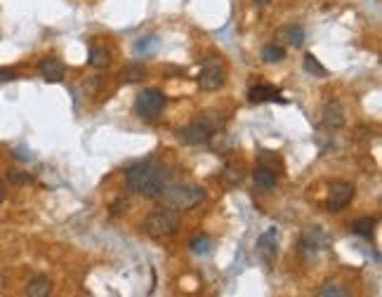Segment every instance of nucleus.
<instances>
[{
    "mask_svg": "<svg viewBox=\"0 0 382 297\" xmlns=\"http://www.w3.org/2000/svg\"><path fill=\"white\" fill-rule=\"evenodd\" d=\"M222 116H198V121H193L189 125H184V128L178 133V140L182 144L187 146H196V144H208L210 140H213V135L222 130Z\"/></svg>",
    "mask_w": 382,
    "mask_h": 297,
    "instance_id": "3",
    "label": "nucleus"
},
{
    "mask_svg": "<svg viewBox=\"0 0 382 297\" xmlns=\"http://www.w3.org/2000/svg\"><path fill=\"white\" fill-rule=\"evenodd\" d=\"M144 76H146V68L142 64H130L121 71L123 83H140V81H144Z\"/></svg>",
    "mask_w": 382,
    "mask_h": 297,
    "instance_id": "21",
    "label": "nucleus"
},
{
    "mask_svg": "<svg viewBox=\"0 0 382 297\" xmlns=\"http://www.w3.org/2000/svg\"><path fill=\"white\" fill-rule=\"evenodd\" d=\"M302 66H305V71L309 73V76H316V78H326L328 76V68L321 66V61H318L312 52L305 55V61H302Z\"/></svg>",
    "mask_w": 382,
    "mask_h": 297,
    "instance_id": "20",
    "label": "nucleus"
},
{
    "mask_svg": "<svg viewBox=\"0 0 382 297\" xmlns=\"http://www.w3.org/2000/svg\"><path fill=\"white\" fill-rule=\"evenodd\" d=\"M278 38L286 45H290V48H302V45H305V28H300L295 24H286L278 31Z\"/></svg>",
    "mask_w": 382,
    "mask_h": 297,
    "instance_id": "15",
    "label": "nucleus"
},
{
    "mask_svg": "<svg viewBox=\"0 0 382 297\" xmlns=\"http://www.w3.org/2000/svg\"><path fill=\"white\" fill-rule=\"evenodd\" d=\"M3 198H5V191H3V184H0V203H3Z\"/></svg>",
    "mask_w": 382,
    "mask_h": 297,
    "instance_id": "31",
    "label": "nucleus"
},
{
    "mask_svg": "<svg viewBox=\"0 0 382 297\" xmlns=\"http://www.w3.org/2000/svg\"><path fill=\"white\" fill-rule=\"evenodd\" d=\"M253 182H255V186H260V189L269 191V189H274V186H276L278 173H274V170L265 168V165H258V168H255V173H253Z\"/></svg>",
    "mask_w": 382,
    "mask_h": 297,
    "instance_id": "14",
    "label": "nucleus"
},
{
    "mask_svg": "<svg viewBox=\"0 0 382 297\" xmlns=\"http://www.w3.org/2000/svg\"><path fill=\"white\" fill-rule=\"evenodd\" d=\"M318 295H321V297H328V295L342 297V295H347V293L340 288V285H335V283H326V285H323V288H318Z\"/></svg>",
    "mask_w": 382,
    "mask_h": 297,
    "instance_id": "26",
    "label": "nucleus"
},
{
    "mask_svg": "<svg viewBox=\"0 0 382 297\" xmlns=\"http://www.w3.org/2000/svg\"><path fill=\"white\" fill-rule=\"evenodd\" d=\"M52 293V281L48 276H33L26 283V295L28 297H48Z\"/></svg>",
    "mask_w": 382,
    "mask_h": 297,
    "instance_id": "16",
    "label": "nucleus"
},
{
    "mask_svg": "<svg viewBox=\"0 0 382 297\" xmlns=\"http://www.w3.org/2000/svg\"><path fill=\"white\" fill-rule=\"evenodd\" d=\"M158 41V38L156 36H151V38H142V41H137V45H135V52L137 55H151L153 52V50H156V43Z\"/></svg>",
    "mask_w": 382,
    "mask_h": 297,
    "instance_id": "24",
    "label": "nucleus"
},
{
    "mask_svg": "<svg viewBox=\"0 0 382 297\" xmlns=\"http://www.w3.org/2000/svg\"><path fill=\"white\" fill-rule=\"evenodd\" d=\"M17 78V71H12V68H0V83H10Z\"/></svg>",
    "mask_w": 382,
    "mask_h": 297,
    "instance_id": "27",
    "label": "nucleus"
},
{
    "mask_svg": "<svg viewBox=\"0 0 382 297\" xmlns=\"http://www.w3.org/2000/svg\"><path fill=\"white\" fill-rule=\"evenodd\" d=\"M278 241H281V231L276 229V227H269L267 231H262L260 233V238H258V255H260V260L265 262L267 267H271L274 262H276V257H278Z\"/></svg>",
    "mask_w": 382,
    "mask_h": 297,
    "instance_id": "7",
    "label": "nucleus"
},
{
    "mask_svg": "<svg viewBox=\"0 0 382 297\" xmlns=\"http://www.w3.org/2000/svg\"><path fill=\"white\" fill-rule=\"evenodd\" d=\"M352 198H354V186L350 182H333L328 189L326 208L330 213H338V210H345L352 203Z\"/></svg>",
    "mask_w": 382,
    "mask_h": 297,
    "instance_id": "8",
    "label": "nucleus"
},
{
    "mask_svg": "<svg viewBox=\"0 0 382 297\" xmlns=\"http://www.w3.org/2000/svg\"><path fill=\"white\" fill-rule=\"evenodd\" d=\"M323 248H326V233L318 229V227H309V229L302 231V236H300V255L305 257V260L316 257Z\"/></svg>",
    "mask_w": 382,
    "mask_h": 297,
    "instance_id": "9",
    "label": "nucleus"
},
{
    "mask_svg": "<svg viewBox=\"0 0 382 297\" xmlns=\"http://www.w3.org/2000/svg\"><path fill=\"white\" fill-rule=\"evenodd\" d=\"M144 227H146V233L153 238H170L180 231V213L173 208L161 205V208L151 210Z\"/></svg>",
    "mask_w": 382,
    "mask_h": 297,
    "instance_id": "4",
    "label": "nucleus"
},
{
    "mask_svg": "<svg viewBox=\"0 0 382 297\" xmlns=\"http://www.w3.org/2000/svg\"><path fill=\"white\" fill-rule=\"evenodd\" d=\"M262 59H265L267 64H278V61L286 59V48H281L278 43L265 45V50H262Z\"/></svg>",
    "mask_w": 382,
    "mask_h": 297,
    "instance_id": "19",
    "label": "nucleus"
},
{
    "mask_svg": "<svg viewBox=\"0 0 382 297\" xmlns=\"http://www.w3.org/2000/svg\"><path fill=\"white\" fill-rule=\"evenodd\" d=\"M189 248L196 255H208L210 250H213V238L210 236H193L189 241Z\"/></svg>",
    "mask_w": 382,
    "mask_h": 297,
    "instance_id": "23",
    "label": "nucleus"
},
{
    "mask_svg": "<svg viewBox=\"0 0 382 297\" xmlns=\"http://www.w3.org/2000/svg\"><path fill=\"white\" fill-rule=\"evenodd\" d=\"M220 180L225 182L227 186H238L243 182V168L238 163H227L225 170H222Z\"/></svg>",
    "mask_w": 382,
    "mask_h": 297,
    "instance_id": "17",
    "label": "nucleus"
},
{
    "mask_svg": "<svg viewBox=\"0 0 382 297\" xmlns=\"http://www.w3.org/2000/svg\"><path fill=\"white\" fill-rule=\"evenodd\" d=\"M260 165H265V168L274 170V173H283L281 158H278V153H274V151H262L260 153Z\"/></svg>",
    "mask_w": 382,
    "mask_h": 297,
    "instance_id": "22",
    "label": "nucleus"
},
{
    "mask_svg": "<svg viewBox=\"0 0 382 297\" xmlns=\"http://www.w3.org/2000/svg\"><path fill=\"white\" fill-rule=\"evenodd\" d=\"M196 83H198V88L205 90V93H215V90H220L222 85L227 83V68H225L222 57L210 55L208 59L203 61L201 73H198V81Z\"/></svg>",
    "mask_w": 382,
    "mask_h": 297,
    "instance_id": "6",
    "label": "nucleus"
},
{
    "mask_svg": "<svg viewBox=\"0 0 382 297\" xmlns=\"http://www.w3.org/2000/svg\"><path fill=\"white\" fill-rule=\"evenodd\" d=\"M125 210H128V203H125V201H118L116 205H113V213H116V215H123Z\"/></svg>",
    "mask_w": 382,
    "mask_h": 297,
    "instance_id": "28",
    "label": "nucleus"
},
{
    "mask_svg": "<svg viewBox=\"0 0 382 297\" xmlns=\"http://www.w3.org/2000/svg\"><path fill=\"white\" fill-rule=\"evenodd\" d=\"M253 3H255V5H271L274 0H253Z\"/></svg>",
    "mask_w": 382,
    "mask_h": 297,
    "instance_id": "29",
    "label": "nucleus"
},
{
    "mask_svg": "<svg viewBox=\"0 0 382 297\" xmlns=\"http://www.w3.org/2000/svg\"><path fill=\"white\" fill-rule=\"evenodd\" d=\"M248 99L253 102V104H265V102H286V99H281V93H278V88H274V85H267V83L253 85V88L248 90Z\"/></svg>",
    "mask_w": 382,
    "mask_h": 297,
    "instance_id": "11",
    "label": "nucleus"
},
{
    "mask_svg": "<svg viewBox=\"0 0 382 297\" xmlns=\"http://www.w3.org/2000/svg\"><path fill=\"white\" fill-rule=\"evenodd\" d=\"M125 184L128 189L144 198H158L165 186L170 184V170L158 161H140L125 173Z\"/></svg>",
    "mask_w": 382,
    "mask_h": 297,
    "instance_id": "1",
    "label": "nucleus"
},
{
    "mask_svg": "<svg viewBox=\"0 0 382 297\" xmlns=\"http://www.w3.org/2000/svg\"><path fill=\"white\" fill-rule=\"evenodd\" d=\"M323 125H326L328 130H340L345 128V108H342L340 102H328L326 106H323Z\"/></svg>",
    "mask_w": 382,
    "mask_h": 297,
    "instance_id": "12",
    "label": "nucleus"
},
{
    "mask_svg": "<svg viewBox=\"0 0 382 297\" xmlns=\"http://www.w3.org/2000/svg\"><path fill=\"white\" fill-rule=\"evenodd\" d=\"M156 201L165 208L178 210V213H187V210H193L205 201V189L196 184H168L158 193Z\"/></svg>",
    "mask_w": 382,
    "mask_h": 297,
    "instance_id": "2",
    "label": "nucleus"
},
{
    "mask_svg": "<svg viewBox=\"0 0 382 297\" xmlns=\"http://www.w3.org/2000/svg\"><path fill=\"white\" fill-rule=\"evenodd\" d=\"M8 180L12 182L15 186H24V184H31L33 177L28 175V173H24V170H10V173H8Z\"/></svg>",
    "mask_w": 382,
    "mask_h": 297,
    "instance_id": "25",
    "label": "nucleus"
},
{
    "mask_svg": "<svg viewBox=\"0 0 382 297\" xmlns=\"http://www.w3.org/2000/svg\"><path fill=\"white\" fill-rule=\"evenodd\" d=\"M38 71H41V76L48 83H59V81H64V76H66V66L59 57H43V59L38 61Z\"/></svg>",
    "mask_w": 382,
    "mask_h": 297,
    "instance_id": "10",
    "label": "nucleus"
},
{
    "mask_svg": "<svg viewBox=\"0 0 382 297\" xmlns=\"http://www.w3.org/2000/svg\"><path fill=\"white\" fill-rule=\"evenodd\" d=\"M3 288H5V276H3V271H0V293H3Z\"/></svg>",
    "mask_w": 382,
    "mask_h": 297,
    "instance_id": "30",
    "label": "nucleus"
},
{
    "mask_svg": "<svg viewBox=\"0 0 382 297\" xmlns=\"http://www.w3.org/2000/svg\"><path fill=\"white\" fill-rule=\"evenodd\" d=\"M373 229H375V217H359L354 224H352V231H354L356 236L366 238V241L373 238Z\"/></svg>",
    "mask_w": 382,
    "mask_h": 297,
    "instance_id": "18",
    "label": "nucleus"
},
{
    "mask_svg": "<svg viewBox=\"0 0 382 297\" xmlns=\"http://www.w3.org/2000/svg\"><path fill=\"white\" fill-rule=\"evenodd\" d=\"M111 61H113V55L106 45H102V43L90 45V66L106 68V66H111Z\"/></svg>",
    "mask_w": 382,
    "mask_h": 297,
    "instance_id": "13",
    "label": "nucleus"
},
{
    "mask_svg": "<svg viewBox=\"0 0 382 297\" xmlns=\"http://www.w3.org/2000/svg\"><path fill=\"white\" fill-rule=\"evenodd\" d=\"M165 95L158 88H144L135 97V113L142 121H158L165 108Z\"/></svg>",
    "mask_w": 382,
    "mask_h": 297,
    "instance_id": "5",
    "label": "nucleus"
}]
</instances>
